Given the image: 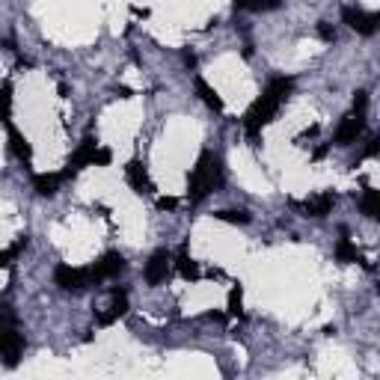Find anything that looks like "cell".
<instances>
[{"label":"cell","instance_id":"obj_15","mask_svg":"<svg viewBox=\"0 0 380 380\" xmlns=\"http://www.w3.org/2000/svg\"><path fill=\"white\" fill-rule=\"evenodd\" d=\"M193 87H196V92H200V98H202V102H205V104H208L211 110H217V114H223V98L217 95V90L211 87L208 80L196 78V80H193Z\"/></svg>","mask_w":380,"mask_h":380},{"label":"cell","instance_id":"obj_28","mask_svg":"<svg viewBox=\"0 0 380 380\" xmlns=\"http://www.w3.org/2000/svg\"><path fill=\"white\" fill-rule=\"evenodd\" d=\"M185 66L188 68H196V54L193 51H185Z\"/></svg>","mask_w":380,"mask_h":380},{"label":"cell","instance_id":"obj_7","mask_svg":"<svg viewBox=\"0 0 380 380\" xmlns=\"http://www.w3.org/2000/svg\"><path fill=\"white\" fill-rule=\"evenodd\" d=\"M362 131H365V116L350 114L339 122V128H336V134H333V143L336 146H354L362 137Z\"/></svg>","mask_w":380,"mask_h":380},{"label":"cell","instance_id":"obj_22","mask_svg":"<svg viewBox=\"0 0 380 380\" xmlns=\"http://www.w3.org/2000/svg\"><path fill=\"white\" fill-rule=\"evenodd\" d=\"M241 303H244V288H241V286H235V288L229 291V315H238V318H241V315H244Z\"/></svg>","mask_w":380,"mask_h":380},{"label":"cell","instance_id":"obj_20","mask_svg":"<svg viewBox=\"0 0 380 380\" xmlns=\"http://www.w3.org/2000/svg\"><path fill=\"white\" fill-rule=\"evenodd\" d=\"M214 217L223 220V223H238V226H247V223L252 220L250 211H235V208H223V211H214Z\"/></svg>","mask_w":380,"mask_h":380},{"label":"cell","instance_id":"obj_19","mask_svg":"<svg viewBox=\"0 0 380 380\" xmlns=\"http://www.w3.org/2000/svg\"><path fill=\"white\" fill-rule=\"evenodd\" d=\"M235 9H244V12H271V9H279V0H235Z\"/></svg>","mask_w":380,"mask_h":380},{"label":"cell","instance_id":"obj_13","mask_svg":"<svg viewBox=\"0 0 380 380\" xmlns=\"http://www.w3.org/2000/svg\"><path fill=\"white\" fill-rule=\"evenodd\" d=\"M63 181H66L63 173H39V176L33 178V188H36L39 196H54V193L60 190Z\"/></svg>","mask_w":380,"mask_h":380},{"label":"cell","instance_id":"obj_5","mask_svg":"<svg viewBox=\"0 0 380 380\" xmlns=\"http://www.w3.org/2000/svg\"><path fill=\"white\" fill-rule=\"evenodd\" d=\"M170 267H173L170 250H154L152 256H149V262H146V271H143L146 283H149V286H161V283H166V276H170Z\"/></svg>","mask_w":380,"mask_h":380},{"label":"cell","instance_id":"obj_25","mask_svg":"<svg viewBox=\"0 0 380 380\" xmlns=\"http://www.w3.org/2000/svg\"><path fill=\"white\" fill-rule=\"evenodd\" d=\"M12 324H16V315H12L6 306H0V330H4V327H12Z\"/></svg>","mask_w":380,"mask_h":380},{"label":"cell","instance_id":"obj_26","mask_svg":"<svg viewBox=\"0 0 380 380\" xmlns=\"http://www.w3.org/2000/svg\"><path fill=\"white\" fill-rule=\"evenodd\" d=\"M377 149H380V140H377V137H372V140H369V146H365V152H362V158H374Z\"/></svg>","mask_w":380,"mask_h":380},{"label":"cell","instance_id":"obj_14","mask_svg":"<svg viewBox=\"0 0 380 380\" xmlns=\"http://www.w3.org/2000/svg\"><path fill=\"white\" fill-rule=\"evenodd\" d=\"M176 271L188 279V283H196V279L202 276V271H200V264H196L193 259H190V252L188 250H178V256H176Z\"/></svg>","mask_w":380,"mask_h":380},{"label":"cell","instance_id":"obj_1","mask_svg":"<svg viewBox=\"0 0 380 380\" xmlns=\"http://www.w3.org/2000/svg\"><path fill=\"white\" fill-rule=\"evenodd\" d=\"M291 90H294V80H291V78H274V80L264 87V92L250 104L247 116H244V128H247V134H250L252 140H256V137L262 134L264 125L276 116V110L286 104V98L291 95Z\"/></svg>","mask_w":380,"mask_h":380},{"label":"cell","instance_id":"obj_24","mask_svg":"<svg viewBox=\"0 0 380 380\" xmlns=\"http://www.w3.org/2000/svg\"><path fill=\"white\" fill-rule=\"evenodd\" d=\"M318 36H321L324 42H336V27L327 24V21H318Z\"/></svg>","mask_w":380,"mask_h":380},{"label":"cell","instance_id":"obj_16","mask_svg":"<svg viewBox=\"0 0 380 380\" xmlns=\"http://www.w3.org/2000/svg\"><path fill=\"white\" fill-rule=\"evenodd\" d=\"M9 146H12V152H16V158H21V161L33 158V146L27 143V137L16 128V125H9Z\"/></svg>","mask_w":380,"mask_h":380},{"label":"cell","instance_id":"obj_10","mask_svg":"<svg viewBox=\"0 0 380 380\" xmlns=\"http://www.w3.org/2000/svg\"><path fill=\"white\" fill-rule=\"evenodd\" d=\"M125 315H128V291L114 288L110 291V306L104 309V312H98V324H102V327H110V324H116Z\"/></svg>","mask_w":380,"mask_h":380},{"label":"cell","instance_id":"obj_9","mask_svg":"<svg viewBox=\"0 0 380 380\" xmlns=\"http://www.w3.org/2000/svg\"><path fill=\"white\" fill-rule=\"evenodd\" d=\"M95 154H98V143H95L92 137H87V140H83V143L78 146V152L72 154V161H68V166L63 170V176L72 178L75 173L83 170V166H95Z\"/></svg>","mask_w":380,"mask_h":380},{"label":"cell","instance_id":"obj_17","mask_svg":"<svg viewBox=\"0 0 380 380\" xmlns=\"http://www.w3.org/2000/svg\"><path fill=\"white\" fill-rule=\"evenodd\" d=\"M360 208H362V214L369 220H377L380 217V190L365 188L362 196H360Z\"/></svg>","mask_w":380,"mask_h":380},{"label":"cell","instance_id":"obj_2","mask_svg":"<svg viewBox=\"0 0 380 380\" xmlns=\"http://www.w3.org/2000/svg\"><path fill=\"white\" fill-rule=\"evenodd\" d=\"M220 185H223L220 158L214 152H202L200 161H196V166H193V173L188 176V200L193 205H200L205 196H211Z\"/></svg>","mask_w":380,"mask_h":380},{"label":"cell","instance_id":"obj_27","mask_svg":"<svg viewBox=\"0 0 380 380\" xmlns=\"http://www.w3.org/2000/svg\"><path fill=\"white\" fill-rule=\"evenodd\" d=\"M176 205H178V202L173 200V196H161V200H158V208H161V211H173Z\"/></svg>","mask_w":380,"mask_h":380},{"label":"cell","instance_id":"obj_21","mask_svg":"<svg viewBox=\"0 0 380 380\" xmlns=\"http://www.w3.org/2000/svg\"><path fill=\"white\" fill-rule=\"evenodd\" d=\"M0 122L12 125V83L0 87Z\"/></svg>","mask_w":380,"mask_h":380},{"label":"cell","instance_id":"obj_6","mask_svg":"<svg viewBox=\"0 0 380 380\" xmlns=\"http://www.w3.org/2000/svg\"><path fill=\"white\" fill-rule=\"evenodd\" d=\"M24 354V336L16 330V324L12 327H4L0 330V360L6 365H16Z\"/></svg>","mask_w":380,"mask_h":380},{"label":"cell","instance_id":"obj_12","mask_svg":"<svg viewBox=\"0 0 380 380\" xmlns=\"http://www.w3.org/2000/svg\"><path fill=\"white\" fill-rule=\"evenodd\" d=\"M300 208H303L306 217H318L321 220V217H327L330 211L336 208V196L333 193H318V196H312V200H306Z\"/></svg>","mask_w":380,"mask_h":380},{"label":"cell","instance_id":"obj_3","mask_svg":"<svg viewBox=\"0 0 380 380\" xmlns=\"http://www.w3.org/2000/svg\"><path fill=\"white\" fill-rule=\"evenodd\" d=\"M54 283L63 291H83L92 286V274L83 271V267H72V264H57L54 267Z\"/></svg>","mask_w":380,"mask_h":380},{"label":"cell","instance_id":"obj_23","mask_svg":"<svg viewBox=\"0 0 380 380\" xmlns=\"http://www.w3.org/2000/svg\"><path fill=\"white\" fill-rule=\"evenodd\" d=\"M365 110H369V92H365V90H357V92H354V114L365 116Z\"/></svg>","mask_w":380,"mask_h":380},{"label":"cell","instance_id":"obj_4","mask_svg":"<svg viewBox=\"0 0 380 380\" xmlns=\"http://www.w3.org/2000/svg\"><path fill=\"white\" fill-rule=\"evenodd\" d=\"M342 21L350 27V30H357L362 36H374L377 24H380V16H377V12H365L360 6H345L342 9Z\"/></svg>","mask_w":380,"mask_h":380},{"label":"cell","instance_id":"obj_11","mask_svg":"<svg viewBox=\"0 0 380 380\" xmlns=\"http://www.w3.org/2000/svg\"><path fill=\"white\" fill-rule=\"evenodd\" d=\"M125 178H128V185L137 190V193H149L152 190V178L146 173V166L143 161H128V166H125Z\"/></svg>","mask_w":380,"mask_h":380},{"label":"cell","instance_id":"obj_8","mask_svg":"<svg viewBox=\"0 0 380 380\" xmlns=\"http://www.w3.org/2000/svg\"><path fill=\"white\" fill-rule=\"evenodd\" d=\"M122 271H125V259L119 256V252H104V256L90 267L92 283H104V279H114V276H119Z\"/></svg>","mask_w":380,"mask_h":380},{"label":"cell","instance_id":"obj_18","mask_svg":"<svg viewBox=\"0 0 380 380\" xmlns=\"http://www.w3.org/2000/svg\"><path fill=\"white\" fill-rule=\"evenodd\" d=\"M336 259L339 262H345V264H354V262H360L362 256H360V250L350 244V238H348V229H342V238H339V244H336Z\"/></svg>","mask_w":380,"mask_h":380}]
</instances>
